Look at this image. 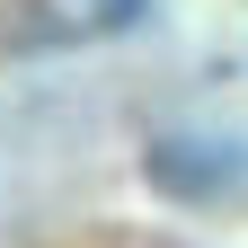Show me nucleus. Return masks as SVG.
<instances>
[{"label": "nucleus", "mask_w": 248, "mask_h": 248, "mask_svg": "<svg viewBox=\"0 0 248 248\" xmlns=\"http://www.w3.org/2000/svg\"><path fill=\"white\" fill-rule=\"evenodd\" d=\"M133 18H142V0H53L62 36H124Z\"/></svg>", "instance_id": "nucleus-1"}]
</instances>
